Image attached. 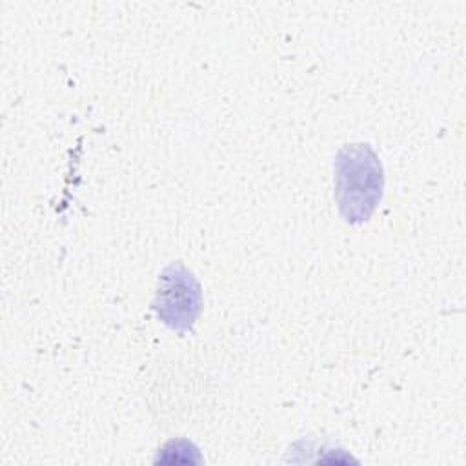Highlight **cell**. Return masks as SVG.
Listing matches in <instances>:
<instances>
[{"mask_svg": "<svg viewBox=\"0 0 466 466\" xmlns=\"http://www.w3.org/2000/svg\"><path fill=\"white\" fill-rule=\"evenodd\" d=\"M155 462L164 464H200L202 457L198 448L187 439H171L157 453Z\"/></svg>", "mask_w": 466, "mask_h": 466, "instance_id": "obj_3", "label": "cell"}, {"mask_svg": "<svg viewBox=\"0 0 466 466\" xmlns=\"http://www.w3.org/2000/svg\"><path fill=\"white\" fill-rule=\"evenodd\" d=\"M335 202L348 224L370 220L384 193V167L370 144L342 146L333 162Z\"/></svg>", "mask_w": 466, "mask_h": 466, "instance_id": "obj_1", "label": "cell"}, {"mask_svg": "<svg viewBox=\"0 0 466 466\" xmlns=\"http://www.w3.org/2000/svg\"><path fill=\"white\" fill-rule=\"evenodd\" d=\"M151 308L169 329L178 333L193 329L202 309V288L184 262L175 260L160 271Z\"/></svg>", "mask_w": 466, "mask_h": 466, "instance_id": "obj_2", "label": "cell"}]
</instances>
